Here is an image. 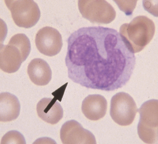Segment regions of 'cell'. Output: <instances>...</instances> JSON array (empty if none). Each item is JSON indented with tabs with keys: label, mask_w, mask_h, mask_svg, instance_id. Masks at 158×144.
I'll list each match as a JSON object with an SVG mask.
<instances>
[{
	"label": "cell",
	"mask_w": 158,
	"mask_h": 144,
	"mask_svg": "<svg viewBox=\"0 0 158 144\" xmlns=\"http://www.w3.org/2000/svg\"><path fill=\"white\" fill-rule=\"evenodd\" d=\"M155 32L154 23L144 15L138 16L129 23L123 24L119 30L124 42L134 54L140 52L149 43Z\"/></svg>",
	"instance_id": "cell-2"
},
{
	"label": "cell",
	"mask_w": 158,
	"mask_h": 144,
	"mask_svg": "<svg viewBox=\"0 0 158 144\" xmlns=\"http://www.w3.org/2000/svg\"><path fill=\"white\" fill-rule=\"evenodd\" d=\"M27 58L23 51L12 42L9 41L6 45L1 44L0 67L4 72L11 74L18 71Z\"/></svg>",
	"instance_id": "cell-9"
},
{
	"label": "cell",
	"mask_w": 158,
	"mask_h": 144,
	"mask_svg": "<svg viewBox=\"0 0 158 144\" xmlns=\"http://www.w3.org/2000/svg\"><path fill=\"white\" fill-rule=\"evenodd\" d=\"M10 10L13 21L18 27L30 28L40 20L41 13L37 3L33 1H5Z\"/></svg>",
	"instance_id": "cell-4"
},
{
	"label": "cell",
	"mask_w": 158,
	"mask_h": 144,
	"mask_svg": "<svg viewBox=\"0 0 158 144\" xmlns=\"http://www.w3.org/2000/svg\"><path fill=\"white\" fill-rule=\"evenodd\" d=\"M21 105L16 96L4 92L0 94V120L6 122L15 120L19 117Z\"/></svg>",
	"instance_id": "cell-13"
},
{
	"label": "cell",
	"mask_w": 158,
	"mask_h": 144,
	"mask_svg": "<svg viewBox=\"0 0 158 144\" xmlns=\"http://www.w3.org/2000/svg\"><path fill=\"white\" fill-rule=\"evenodd\" d=\"M140 117L138 124L139 138L144 143L154 144L158 139V101L151 100L143 103L138 109Z\"/></svg>",
	"instance_id": "cell-3"
},
{
	"label": "cell",
	"mask_w": 158,
	"mask_h": 144,
	"mask_svg": "<svg viewBox=\"0 0 158 144\" xmlns=\"http://www.w3.org/2000/svg\"><path fill=\"white\" fill-rule=\"evenodd\" d=\"M36 111L39 117L52 125L61 120L64 113L62 107L55 97L42 98L37 103Z\"/></svg>",
	"instance_id": "cell-10"
},
{
	"label": "cell",
	"mask_w": 158,
	"mask_h": 144,
	"mask_svg": "<svg viewBox=\"0 0 158 144\" xmlns=\"http://www.w3.org/2000/svg\"><path fill=\"white\" fill-rule=\"evenodd\" d=\"M2 144H26L23 136L17 131H10L6 133L2 139Z\"/></svg>",
	"instance_id": "cell-14"
},
{
	"label": "cell",
	"mask_w": 158,
	"mask_h": 144,
	"mask_svg": "<svg viewBox=\"0 0 158 144\" xmlns=\"http://www.w3.org/2000/svg\"><path fill=\"white\" fill-rule=\"evenodd\" d=\"M78 7L83 18L92 23L108 24L114 21L116 13L106 1H79Z\"/></svg>",
	"instance_id": "cell-6"
},
{
	"label": "cell",
	"mask_w": 158,
	"mask_h": 144,
	"mask_svg": "<svg viewBox=\"0 0 158 144\" xmlns=\"http://www.w3.org/2000/svg\"><path fill=\"white\" fill-rule=\"evenodd\" d=\"M68 78L86 88L114 91L129 82L136 57L116 30L84 27L67 40Z\"/></svg>",
	"instance_id": "cell-1"
},
{
	"label": "cell",
	"mask_w": 158,
	"mask_h": 144,
	"mask_svg": "<svg viewBox=\"0 0 158 144\" xmlns=\"http://www.w3.org/2000/svg\"><path fill=\"white\" fill-rule=\"evenodd\" d=\"M107 102L100 94H90L83 100L82 110L85 117L92 121L103 118L107 111Z\"/></svg>",
	"instance_id": "cell-11"
},
{
	"label": "cell",
	"mask_w": 158,
	"mask_h": 144,
	"mask_svg": "<svg viewBox=\"0 0 158 144\" xmlns=\"http://www.w3.org/2000/svg\"><path fill=\"white\" fill-rule=\"evenodd\" d=\"M36 46L38 51L46 56H55L61 50L62 38L58 31L50 27H44L35 36Z\"/></svg>",
	"instance_id": "cell-7"
},
{
	"label": "cell",
	"mask_w": 158,
	"mask_h": 144,
	"mask_svg": "<svg viewBox=\"0 0 158 144\" xmlns=\"http://www.w3.org/2000/svg\"><path fill=\"white\" fill-rule=\"evenodd\" d=\"M60 138L63 144H97L93 134L83 127L75 120L68 121L60 130Z\"/></svg>",
	"instance_id": "cell-8"
},
{
	"label": "cell",
	"mask_w": 158,
	"mask_h": 144,
	"mask_svg": "<svg viewBox=\"0 0 158 144\" xmlns=\"http://www.w3.org/2000/svg\"><path fill=\"white\" fill-rule=\"evenodd\" d=\"M138 112L136 102L128 93L120 92L111 98L110 115L117 124L123 126L131 124Z\"/></svg>",
	"instance_id": "cell-5"
},
{
	"label": "cell",
	"mask_w": 158,
	"mask_h": 144,
	"mask_svg": "<svg viewBox=\"0 0 158 144\" xmlns=\"http://www.w3.org/2000/svg\"><path fill=\"white\" fill-rule=\"evenodd\" d=\"M27 74L31 81L40 86L47 85L52 79V71L49 65L41 58H35L31 61L27 67Z\"/></svg>",
	"instance_id": "cell-12"
}]
</instances>
